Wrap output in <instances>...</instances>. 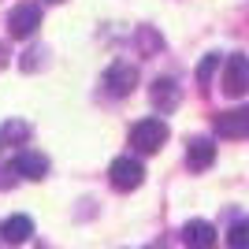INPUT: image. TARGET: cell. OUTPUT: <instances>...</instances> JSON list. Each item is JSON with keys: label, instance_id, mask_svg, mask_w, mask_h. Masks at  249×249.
Returning a JSON list of instances; mask_svg holds the SVG:
<instances>
[{"label": "cell", "instance_id": "1", "mask_svg": "<svg viewBox=\"0 0 249 249\" xmlns=\"http://www.w3.org/2000/svg\"><path fill=\"white\" fill-rule=\"evenodd\" d=\"M167 134H171V130H167L164 119H138V123L130 126V145H134L138 153H160Z\"/></svg>", "mask_w": 249, "mask_h": 249}, {"label": "cell", "instance_id": "2", "mask_svg": "<svg viewBox=\"0 0 249 249\" xmlns=\"http://www.w3.org/2000/svg\"><path fill=\"white\" fill-rule=\"evenodd\" d=\"M108 178H112V186L119 190V194H130V190H138L145 182V167H142V160H134V156H115L112 167H108Z\"/></svg>", "mask_w": 249, "mask_h": 249}, {"label": "cell", "instance_id": "3", "mask_svg": "<svg viewBox=\"0 0 249 249\" xmlns=\"http://www.w3.org/2000/svg\"><path fill=\"white\" fill-rule=\"evenodd\" d=\"M134 86H138V67L134 63H126V60H115L108 71H104V89L112 97H130L134 93Z\"/></svg>", "mask_w": 249, "mask_h": 249}, {"label": "cell", "instance_id": "4", "mask_svg": "<svg viewBox=\"0 0 249 249\" xmlns=\"http://www.w3.org/2000/svg\"><path fill=\"white\" fill-rule=\"evenodd\" d=\"M37 26H41V4H15V8H11V15H8L11 37L26 41V37H34Z\"/></svg>", "mask_w": 249, "mask_h": 249}, {"label": "cell", "instance_id": "5", "mask_svg": "<svg viewBox=\"0 0 249 249\" xmlns=\"http://www.w3.org/2000/svg\"><path fill=\"white\" fill-rule=\"evenodd\" d=\"M246 89H249V56L234 52V56H227V63H223V93L242 97Z\"/></svg>", "mask_w": 249, "mask_h": 249}, {"label": "cell", "instance_id": "6", "mask_svg": "<svg viewBox=\"0 0 249 249\" xmlns=\"http://www.w3.org/2000/svg\"><path fill=\"white\" fill-rule=\"evenodd\" d=\"M216 134L219 138H249V108L216 115Z\"/></svg>", "mask_w": 249, "mask_h": 249}, {"label": "cell", "instance_id": "7", "mask_svg": "<svg viewBox=\"0 0 249 249\" xmlns=\"http://www.w3.org/2000/svg\"><path fill=\"white\" fill-rule=\"evenodd\" d=\"M149 97H153V104L160 112H175L178 101H182V89H178L175 78H156L153 89H149Z\"/></svg>", "mask_w": 249, "mask_h": 249}, {"label": "cell", "instance_id": "8", "mask_svg": "<svg viewBox=\"0 0 249 249\" xmlns=\"http://www.w3.org/2000/svg\"><path fill=\"white\" fill-rule=\"evenodd\" d=\"M182 242L194 249H208V246H216V227L208 219H190L182 227Z\"/></svg>", "mask_w": 249, "mask_h": 249}, {"label": "cell", "instance_id": "9", "mask_svg": "<svg viewBox=\"0 0 249 249\" xmlns=\"http://www.w3.org/2000/svg\"><path fill=\"white\" fill-rule=\"evenodd\" d=\"M212 160H216V145H212V138H194V142L186 145V164L194 167V171H208Z\"/></svg>", "mask_w": 249, "mask_h": 249}, {"label": "cell", "instance_id": "10", "mask_svg": "<svg viewBox=\"0 0 249 249\" xmlns=\"http://www.w3.org/2000/svg\"><path fill=\"white\" fill-rule=\"evenodd\" d=\"M15 171H19L22 178H45V175H49V156L22 149V153L15 156Z\"/></svg>", "mask_w": 249, "mask_h": 249}, {"label": "cell", "instance_id": "11", "mask_svg": "<svg viewBox=\"0 0 249 249\" xmlns=\"http://www.w3.org/2000/svg\"><path fill=\"white\" fill-rule=\"evenodd\" d=\"M34 234V219L30 216H8L0 223V238L4 242H26Z\"/></svg>", "mask_w": 249, "mask_h": 249}, {"label": "cell", "instance_id": "12", "mask_svg": "<svg viewBox=\"0 0 249 249\" xmlns=\"http://www.w3.org/2000/svg\"><path fill=\"white\" fill-rule=\"evenodd\" d=\"M0 138H4V142H11V145H22V142L30 138V126L19 123V119H8V123L0 126Z\"/></svg>", "mask_w": 249, "mask_h": 249}, {"label": "cell", "instance_id": "13", "mask_svg": "<svg viewBox=\"0 0 249 249\" xmlns=\"http://www.w3.org/2000/svg\"><path fill=\"white\" fill-rule=\"evenodd\" d=\"M227 246L231 249H246L249 246V219H238V223L227 231Z\"/></svg>", "mask_w": 249, "mask_h": 249}, {"label": "cell", "instance_id": "14", "mask_svg": "<svg viewBox=\"0 0 249 249\" xmlns=\"http://www.w3.org/2000/svg\"><path fill=\"white\" fill-rule=\"evenodd\" d=\"M216 67H219V56H216V52H208L205 60H201V67H197V82L208 86V78H212V71H216Z\"/></svg>", "mask_w": 249, "mask_h": 249}, {"label": "cell", "instance_id": "15", "mask_svg": "<svg viewBox=\"0 0 249 249\" xmlns=\"http://www.w3.org/2000/svg\"><path fill=\"white\" fill-rule=\"evenodd\" d=\"M138 41H142V49H145V52L164 49V37H156V34L149 30V26H142V30H138Z\"/></svg>", "mask_w": 249, "mask_h": 249}, {"label": "cell", "instance_id": "16", "mask_svg": "<svg viewBox=\"0 0 249 249\" xmlns=\"http://www.w3.org/2000/svg\"><path fill=\"white\" fill-rule=\"evenodd\" d=\"M0 67H8V45L0 41Z\"/></svg>", "mask_w": 249, "mask_h": 249}, {"label": "cell", "instance_id": "17", "mask_svg": "<svg viewBox=\"0 0 249 249\" xmlns=\"http://www.w3.org/2000/svg\"><path fill=\"white\" fill-rule=\"evenodd\" d=\"M45 4H63V0H45Z\"/></svg>", "mask_w": 249, "mask_h": 249}]
</instances>
